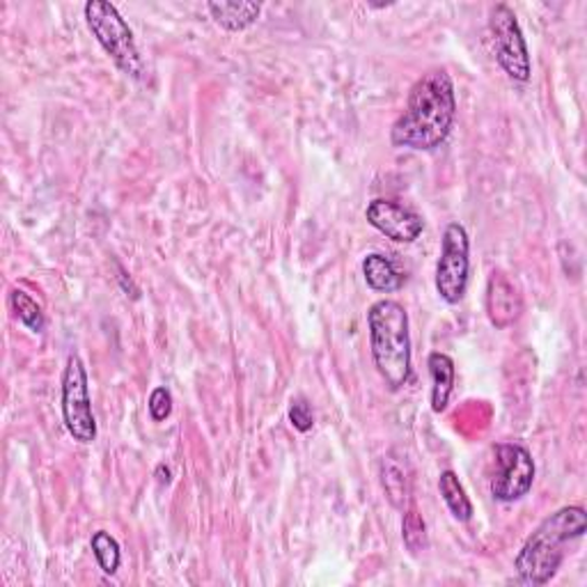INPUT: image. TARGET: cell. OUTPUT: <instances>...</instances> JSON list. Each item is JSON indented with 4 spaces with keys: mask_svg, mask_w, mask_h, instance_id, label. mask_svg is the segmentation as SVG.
I'll return each instance as SVG.
<instances>
[{
    "mask_svg": "<svg viewBox=\"0 0 587 587\" xmlns=\"http://www.w3.org/2000/svg\"><path fill=\"white\" fill-rule=\"evenodd\" d=\"M457 117L452 78L445 69H432L416 80L407 109L391 129L395 148L434 152L448 140Z\"/></svg>",
    "mask_w": 587,
    "mask_h": 587,
    "instance_id": "cell-1",
    "label": "cell"
},
{
    "mask_svg": "<svg viewBox=\"0 0 587 587\" xmlns=\"http://www.w3.org/2000/svg\"><path fill=\"white\" fill-rule=\"evenodd\" d=\"M290 422H292V428L301 434H306L312 430V424H315V413H312V407L308 404V399H303V397H296L292 399L290 404Z\"/></svg>",
    "mask_w": 587,
    "mask_h": 587,
    "instance_id": "cell-19",
    "label": "cell"
},
{
    "mask_svg": "<svg viewBox=\"0 0 587 587\" xmlns=\"http://www.w3.org/2000/svg\"><path fill=\"white\" fill-rule=\"evenodd\" d=\"M366 216L372 228L397 241V244H413L424 230V220L416 212L386 197L372 200L366 209Z\"/></svg>",
    "mask_w": 587,
    "mask_h": 587,
    "instance_id": "cell-9",
    "label": "cell"
},
{
    "mask_svg": "<svg viewBox=\"0 0 587 587\" xmlns=\"http://www.w3.org/2000/svg\"><path fill=\"white\" fill-rule=\"evenodd\" d=\"M63 420L69 436L90 445L97 438V420L92 411V399L88 388V370L80 356L72 354L63 372Z\"/></svg>",
    "mask_w": 587,
    "mask_h": 587,
    "instance_id": "cell-6",
    "label": "cell"
},
{
    "mask_svg": "<svg viewBox=\"0 0 587 587\" xmlns=\"http://www.w3.org/2000/svg\"><path fill=\"white\" fill-rule=\"evenodd\" d=\"M10 308L14 317L24 323V327L33 333H42L47 327V319L42 312V306L24 290H12L10 292Z\"/></svg>",
    "mask_w": 587,
    "mask_h": 587,
    "instance_id": "cell-16",
    "label": "cell"
},
{
    "mask_svg": "<svg viewBox=\"0 0 587 587\" xmlns=\"http://www.w3.org/2000/svg\"><path fill=\"white\" fill-rule=\"evenodd\" d=\"M585 531L587 514L578 505H566V508L546 516L539 523V528L525 539L523 549L514 560L519 580L531 587L549 583L564 560V546L580 539Z\"/></svg>",
    "mask_w": 587,
    "mask_h": 587,
    "instance_id": "cell-2",
    "label": "cell"
},
{
    "mask_svg": "<svg viewBox=\"0 0 587 587\" xmlns=\"http://www.w3.org/2000/svg\"><path fill=\"white\" fill-rule=\"evenodd\" d=\"M471 239L461 222H450L441 239V257L436 265V292L438 296L457 306L469 288L471 271Z\"/></svg>",
    "mask_w": 587,
    "mask_h": 587,
    "instance_id": "cell-5",
    "label": "cell"
},
{
    "mask_svg": "<svg viewBox=\"0 0 587 587\" xmlns=\"http://www.w3.org/2000/svg\"><path fill=\"white\" fill-rule=\"evenodd\" d=\"M438 489H441V496H443L445 505H448V510L452 512V516L457 521L469 523L473 519V505H471L469 496H465L463 484L459 482L455 471H443L441 473Z\"/></svg>",
    "mask_w": 587,
    "mask_h": 587,
    "instance_id": "cell-15",
    "label": "cell"
},
{
    "mask_svg": "<svg viewBox=\"0 0 587 587\" xmlns=\"http://www.w3.org/2000/svg\"><path fill=\"white\" fill-rule=\"evenodd\" d=\"M90 546H92V553L101 566V572H104L106 576L117 574L119 562H123V551H119L117 539L113 535H109L106 531H97L90 539Z\"/></svg>",
    "mask_w": 587,
    "mask_h": 587,
    "instance_id": "cell-17",
    "label": "cell"
},
{
    "mask_svg": "<svg viewBox=\"0 0 587 587\" xmlns=\"http://www.w3.org/2000/svg\"><path fill=\"white\" fill-rule=\"evenodd\" d=\"M370 347L374 366L391 391H399L411 379L409 312L401 303L381 298L368 310Z\"/></svg>",
    "mask_w": 587,
    "mask_h": 587,
    "instance_id": "cell-3",
    "label": "cell"
},
{
    "mask_svg": "<svg viewBox=\"0 0 587 587\" xmlns=\"http://www.w3.org/2000/svg\"><path fill=\"white\" fill-rule=\"evenodd\" d=\"M148 409H150V416L154 422H164L166 418H170L173 413V395L168 388L158 386L152 391L150 395V401H148Z\"/></svg>",
    "mask_w": 587,
    "mask_h": 587,
    "instance_id": "cell-20",
    "label": "cell"
},
{
    "mask_svg": "<svg viewBox=\"0 0 587 587\" xmlns=\"http://www.w3.org/2000/svg\"><path fill=\"white\" fill-rule=\"evenodd\" d=\"M401 539H404V546L407 549L418 556L422 551H428L430 546V539H428V525H424V519L422 514L413 508L404 512V521H401Z\"/></svg>",
    "mask_w": 587,
    "mask_h": 587,
    "instance_id": "cell-18",
    "label": "cell"
},
{
    "mask_svg": "<svg viewBox=\"0 0 587 587\" xmlns=\"http://www.w3.org/2000/svg\"><path fill=\"white\" fill-rule=\"evenodd\" d=\"M381 484L393 508L404 510L411 496V469L409 461L395 450L381 459Z\"/></svg>",
    "mask_w": 587,
    "mask_h": 587,
    "instance_id": "cell-11",
    "label": "cell"
},
{
    "mask_svg": "<svg viewBox=\"0 0 587 587\" xmlns=\"http://www.w3.org/2000/svg\"><path fill=\"white\" fill-rule=\"evenodd\" d=\"M84 12L88 28L97 37L101 49L111 55L117 69L136 80H143L145 78L143 55H140L133 33L123 18V14L117 12V8L109 3V0H88Z\"/></svg>",
    "mask_w": 587,
    "mask_h": 587,
    "instance_id": "cell-4",
    "label": "cell"
},
{
    "mask_svg": "<svg viewBox=\"0 0 587 587\" xmlns=\"http://www.w3.org/2000/svg\"><path fill=\"white\" fill-rule=\"evenodd\" d=\"M523 312V296L502 271H494L487 282V315L496 329H508Z\"/></svg>",
    "mask_w": 587,
    "mask_h": 587,
    "instance_id": "cell-10",
    "label": "cell"
},
{
    "mask_svg": "<svg viewBox=\"0 0 587 587\" xmlns=\"http://www.w3.org/2000/svg\"><path fill=\"white\" fill-rule=\"evenodd\" d=\"M362 276H366L368 285L381 294L397 292L404 285V276L395 269V265L386 255L379 253H372L362 259Z\"/></svg>",
    "mask_w": 587,
    "mask_h": 587,
    "instance_id": "cell-14",
    "label": "cell"
},
{
    "mask_svg": "<svg viewBox=\"0 0 587 587\" xmlns=\"http://www.w3.org/2000/svg\"><path fill=\"white\" fill-rule=\"evenodd\" d=\"M207 10L214 22L230 33L251 28L261 14L259 3H207Z\"/></svg>",
    "mask_w": 587,
    "mask_h": 587,
    "instance_id": "cell-13",
    "label": "cell"
},
{
    "mask_svg": "<svg viewBox=\"0 0 587 587\" xmlns=\"http://www.w3.org/2000/svg\"><path fill=\"white\" fill-rule=\"evenodd\" d=\"M489 33H492L496 60L505 69V74L519 80V84L531 80L533 65H531L528 44H525V37L516 22V14L510 5L498 3L492 8Z\"/></svg>",
    "mask_w": 587,
    "mask_h": 587,
    "instance_id": "cell-7",
    "label": "cell"
},
{
    "mask_svg": "<svg viewBox=\"0 0 587 587\" xmlns=\"http://www.w3.org/2000/svg\"><path fill=\"white\" fill-rule=\"evenodd\" d=\"M430 374H432V409L434 413H443L448 409L452 388H455V360L448 354L434 352L430 354Z\"/></svg>",
    "mask_w": 587,
    "mask_h": 587,
    "instance_id": "cell-12",
    "label": "cell"
},
{
    "mask_svg": "<svg viewBox=\"0 0 587 587\" xmlns=\"http://www.w3.org/2000/svg\"><path fill=\"white\" fill-rule=\"evenodd\" d=\"M498 471L492 480V496L498 502H516L528 496L535 482L533 455L519 443H500L496 448Z\"/></svg>",
    "mask_w": 587,
    "mask_h": 587,
    "instance_id": "cell-8",
    "label": "cell"
}]
</instances>
